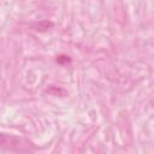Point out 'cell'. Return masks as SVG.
<instances>
[{"label":"cell","instance_id":"cell-1","mask_svg":"<svg viewBox=\"0 0 154 154\" xmlns=\"http://www.w3.org/2000/svg\"><path fill=\"white\" fill-rule=\"evenodd\" d=\"M22 140L18 137H13L6 134L1 135V140H0V144L2 148H7V149H16V150H24L22 148Z\"/></svg>","mask_w":154,"mask_h":154}]
</instances>
